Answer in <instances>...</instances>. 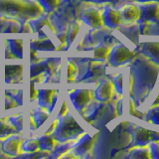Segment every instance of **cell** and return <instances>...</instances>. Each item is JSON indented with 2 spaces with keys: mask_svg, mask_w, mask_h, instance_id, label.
<instances>
[{
  "mask_svg": "<svg viewBox=\"0 0 159 159\" xmlns=\"http://www.w3.org/2000/svg\"><path fill=\"white\" fill-rule=\"evenodd\" d=\"M93 98V93L89 89H78L70 93V99L75 108L79 111H82Z\"/></svg>",
  "mask_w": 159,
  "mask_h": 159,
  "instance_id": "cell-4",
  "label": "cell"
},
{
  "mask_svg": "<svg viewBox=\"0 0 159 159\" xmlns=\"http://www.w3.org/2000/svg\"><path fill=\"white\" fill-rule=\"evenodd\" d=\"M15 129L13 125L9 122V120L0 119V138H4L10 134L15 133Z\"/></svg>",
  "mask_w": 159,
  "mask_h": 159,
  "instance_id": "cell-25",
  "label": "cell"
},
{
  "mask_svg": "<svg viewBox=\"0 0 159 159\" xmlns=\"http://www.w3.org/2000/svg\"><path fill=\"white\" fill-rule=\"evenodd\" d=\"M50 116V111H44V109H39L35 111L32 114L31 120L34 122V125L36 127H40L46 122L48 117Z\"/></svg>",
  "mask_w": 159,
  "mask_h": 159,
  "instance_id": "cell-18",
  "label": "cell"
},
{
  "mask_svg": "<svg viewBox=\"0 0 159 159\" xmlns=\"http://www.w3.org/2000/svg\"><path fill=\"white\" fill-rule=\"evenodd\" d=\"M10 97H11L15 102H17V104H21L23 103V91L22 89H19V91H15V93L12 94H10Z\"/></svg>",
  "mask_w": 159,
  "mask_h": 159,
  "instance_id": "cell-30",
  "label": "cell"
},
{
  "mask_svg": "<svg viewBox=\"0 0 159 159\" xmlns=\"http://www.w3.org/2000/svg\"><path fill=\"white\" fill-rule=\"evenodd\" d=\"M134 54L126 46L120 44L113 47L108 55V62L112 66H120V65L129 62L132 60Z\"/></svg>",
  "mask_w": 159,
  "mask_h": 159,
  "instance_id": "cell-3",
  "label": "cell"
},
{
  "mask_svg": "<svg viewBox=\"0 0 159 159\" xmlns=\"http://www.w3.org/2000/svg\"><path fill=\"white\" fill-rule=\"evenodd\" d=\"M121 20L125 24H134L140 17V9L133 4H128L123 6L120 11Z\"/></svg>",
  "mask_w": 159,
  "mask_h": 159,
  "instance_id": "cell-10",
  "label": "cell"
},
{
  "mask_svg": "<svg viewBox=\"0 0 159 159\" xmlns=\"http://www.w3.org/2000/svg\"><path fill=\"white\" fill-rule=\"evenodd\" d=\"M102 22L108 28H116L121 24V15L117 10L111 8V6H107L103 9Z\"/></svg>",
  "mask_w": 159,
  "mask_h": 159,
  "instance_id": "cell-8",
  "label": "cell"
},
{
  "mask_svg": "<svg viewBox=\"0 0 159 159\" xmlns=\"http://www.w3.org/2000/svg\"><path fill=\"white\" fill-rule=\"evenodd\" d=\"M50 61H43L40 63L32 64L31 69H30V77L31 79H35L37 77H42L43 75L49 73L48 71L51 70V65Z\"/></svg>",
  "mask_w": 159,
  "mask_h": 159,
  "instance_id": "cell-13",
  "label": "cell"
},
{
  "mask_svg": "<svg viewBox=\"0 0 159 159\" xmlns=\"http://www.w3.org/2000/svg\"><path fill=\"white\" fill-rule=\"evenodd\" d=\"M21 149L24 152L35 153L40 150V144L38 138H30L21 143Z\"/></svg>",
  "mask_w": 159,
  "mask_h": 159,
  "instance_id": "cell-20",
  "label": "cell"
},
{
  "mask_svg": "<svg viewBox=\"0 0 159 159\" xmlns=\"http://www.w3.org/2000/svg\"><path fill=\"white\" fill-rule=\"evenodd\" d=\"M93 142V137L89 136V134H84V135L78 141L76 145L74 146V150L76 153L84 154V153L88 152L89 149L92 148Z\"/></svg>",
  "mask_w": 159,
  "mask_h": 159,
  "instance_id": "cell-15",
  "label": "cell"
},
{
  "mask_svg": "<svg viewBox=\"0 0 159 159\" xmlns=\"http://www.w3.org/2000/svg\"><path fill=\"white\" fill-rule=\"evenodd\" d=\"M80 28H81V24L79 22H73L69 25L68 30L66 31V36H67V43L69 45H71L73 41L76 38L77 34L79 32Z\"/></svg>",
  "mask_w": 159,
  "mask_h": 159,
  "instance_id": "cell-23",
  "label": "cell"
},
{
  "mask_svg": "<svg viewBox=\"0 0 159 159\" xmlns=\"http://www.w3.org/2000/svg\"><path fill=\"white\" fill-rule=\"evenodd\" d=\"M83 132V128L80 126L74 116L67 112L65 116H60V118L57 119L56 127L52 134L57 141L65 142L76 138Z\"/></svg>",
  "mask_w": 159,
  "mask_h": 159,
  "instance_id": "cell-1",
  "label": "cell"
},
{
  "mask_svg": "<svg viewBox=\"0 0 159 159\" xmlns=\"http://www.w3.org/2000/svg\"><path fill=\"white\" fill-rule=\"evenodd\" d=\"M68 111H67V104L64 102V104H63V107H62V109H61V111H60V114H59V117L60 116H65Z\"/></svg>",
  "mask_w": 159,
  "mask_h": 159,
  "instance_id": "cell-33",
  "label": "cell"
},
{
  "mask_svg": "<svg viewBox=\"0 0 159 159\" xmlns=\"http://www.w3.org/2000/svg\"><path fill=\"white\" fill-rule=\"evenodd\" d=\"M152 119H153V122H155V123H158V124H159V111H157V112L154 113V116H153Z\"/></svg>",
  "mask_w": 159,
  "mask_h": 159,
  "instance_id": "cell-34",
  "label": "cell"
},
{
  "mask_svg": "<svg viewBox=\"0 0 159 159\" xmlns=\"http://www.w3.org/2000/svg\"><path fill=\"white\" fill-rule=\"evenodd\" d=\"M152 132L147 130L145 128L142 127H138L135 129V131L133 133V143L136 144V145H140L143 146L147 144L148 142H150L151 137H152Z\"/></svg>",
  "mask_w": 159,
  "mask_h": 159,
  "instance_id": "cell-11",
  "label": "cell"
},
{
  "mask_svg": "<svg viewBox=\"0 0 159 159\" xmlns=\"http://www.w3.org/2000/svg\"><path fill=\"white\" fill-rule=\"evenodd\" d=\"M54 48L55 46L51 42V40L47 38H39L33 44V49L40 50V51H51V50H54Z\"/></svg>",
  "mask_w": 159,
  "mask_h": 159,
  "instance_id": "cell-21",
  "label": "cell"
},
{
  "mask_svg": "<svg viewBox=\"0 0 159 159\" xmlns=\"http://www.w3.org/2000/svg\"><path fill=\"white\" fill-rule=\"evenodd\" d=\"M84 1L93 2V3H103V2H116L117 0H84Z\"/></svg>",
  "mask_w": 159,
  "mask_h": 159,
  "instance_id": "cell-32",
  "label": "cell"
},
{
  "mask_svg": "<svg viewBox=\"0 0 159 159\" xmlns=\"http://www.w3.org/2000/svg\"><path fill=\"white\" fill-rule=\"evenodd\" d=\"M114 88L116 89L118 93H122V75H118L114 79Z\"/></svg>",
  "mask_w": 159,
  "mask_h": 159,
  "instance_id": "cell-31",
  "label": "cell"
},
{
  "mask_svg": "<svg viewBox=\"0 0 159 159\" xmlns=\"http://www.w3.org/2000/svg\"><path fill=\"white\" fill-rule=\"evenodd\" d=\"M21 143L22 139L19 134H10V135L4 137V140L1 142V151L9 156H16L19 153Z\"/></svg>",
  "mask_w": 159,
  "mask_h": 159,
  "instance_id": "cell-5",
  "label": "cell"
},
{
  "mask_svg": "<svg viewBox=\"0 0 159 159\" xmlns=\"http://www.w3.org/2000/svg\"><path fill=\"white\" fill-rule=\"evenodd\" d=\"M7 50L15 58H23V40L21 38H11L7 40Z\"/></svg>",
  "mask_w": 159,
  "mask_h": 159,
  "instance_id": "cell-12",
  "label": "cell"
},
{
  "mask_svg": "<svg viewBox=\"0 0 159 159\" xmlns=\"http://www.w3.org/2000/svg\"><path fill=\"white\" fill-rule=\"evenodd\" d=\"M129 157L137 158V159H139V158H149V157H151L150 149H149V147H144V146L134 148L130 151Z\"/></svg>",
  "mask_w": 159,
  "mask_h": 159,
  "instance_id": "cell-24",
  "label": "cell"
},
{
  "mask_svg": "<svg viewBox=\"0 0 159 159\" xmlns=\"http://www.w3.org/2000/svg\"><path fill=\"white\" fill-rule=\"evenodd\" d=\"M142 52L146 56L157 61L159 63V43L158 42H148L141 45Z\"/></svg>",
  "mask_w": 159,
  "mask_h": 159,
  "instance_id": "cell-17",
  "label": "cell"
},
{
  "mask_svg": "<svg viewBox=\"0 0 159 159\" xmlns=\"http://www.w3.org/2000/svg\"><path fill=\"white\" fill-rule=\"evenodd\" d=\"M139 2H147V1H159V0H136Z\"/></svg>",
  "mask_w": 159,
  "mask_h": 159,
  "instance_id": "cell-36",
  "label": "cell"
},
{
  "mask_svg": "<svg viewBox=\"0 0 159 159\" xmlns=\"http://www.w3.org/2000/svg\"><path fill=\"white\" fill-rule=\"evenodd\" d=\"M111 48L107 45H99L93 49L94 53V59L98 60V61H104L107 58H108L109 52H111Z\"/></svg>",
  "mask_w": 159,
  "mask_h": 159,
  "instance_id": "cell-22",
  "label": "cell"
},
{
  "mask_svg": "<svg viewBox=\"0 0 159 159\" xmlns=\"http://www.w3.org/2000/svg\"><path fill=\"white\" fill-rule=\"evenodd\" d=\"M159 106V94H158V97H157V98L155 99V102H154V103H153V107H158Z\"/></svg>",
  "mask_w": 159,
  "mask_h": 159,
  "instance_id": "cell-35",
  "label": "cell"
},
{
  "mask_svg": "<svg viewBox=\"0 0 159 159\" xmlns=\"http://www.w3.org/2000/svg\"><path fill=\"white\" fill-rule=\"evenodd\" d=\"M38 102L44 108L52 111L57 102V92L55 89H42L38 91Z\"/></svg>",
  "mask_w": 159,
  "mask_h": 159,
  "instance_id": "cell-7",
  "label": "cell"
},
{
  "mask_svg": "<svg viewBox=\"0 0 159 159\" xmlns=\"http://www.w3.org/2000/svg\"><path fill=\"white\" fill-rule=\"evenodd\" d=\"M152 158H159V142H153L149 146Z\"/></svg>",
  "mask_w": 159,
  "mask_h": 159,
  "instance_id": "cell-29",
  "label": "cell"
},
{
  "mask_svg": "<svg viewBox=\"0 0 159 159\" xmlns=\"http://www.w3.org/2000/svg\"><path fill=\"white\" fill-rule=\"evenodd\" d=\"M8 120L17 131H22L23 130V114L22 113L14 114V116L9 117Z\"/></svg>",
  "mask_w": 159,
  "mask_h": 159,
  "instance_id": "cell-26",
  "label": "cell"
},
{
  "mask_svg": "<svg viewBox=\"0 0 159 159\" xmlns=\"http://www.w3.org/2000/svg\"><path fill=\"white\" fill-rule=\"evenodd\" d=\"M114 91V84L112 82L108 80H103L98 84L96 92H94V97L98 102H107L112 98Z\"/></svg>",
  "mask_w": 159,
  "mask_h": 159,
  "instance_id": "cell-9",
  "label": "cell"
},
{
  "mask_svg": "<svg viewBox=\"0 0 159 159\" xmlns=\"http://www.w3.org/2000/svg\"><path fill=\"white\" fill-rule=\"evenodd\" d=\"M39 144H40V150L43 151H51L55 148L57 144L56 138L53 136V134H44L38 138Z\"/></svg>",
  "mask_w": 159,
  "mask_h": 159,
  "instance_id": "cell-16",
  "label": "cell"
},
{
  "mask_svg": "<svg viewBox=\"0 0 159 159\" xmlns=\"http://www.w3.org/2000/svg\"><path fill=\"white\" fill-rule=\"evenodd\" d=\"M77 75L76 72V67L73 63H68V80L69 82H72L73 80L75 79Z\"/></svg>",
  "mask_w": 159,
  "mask_h": 159,
  "instance_id": "cell-28",
  "label": "cell"
},
{
  "mask_svg": "<svg viewBox=\"0 0 159 159\" xmlns=\"http://www.w3.org/2000/svg\"><path fill=\"white\" fill-rule=\"evenodd\" d=\"M81 20L84 23L89 25V27L94 28V29L102 27L103 24L102 15L101 11L93 7L83 10L81 13Z\"/></svg>",
  "mask_w": 159,
  "mask_h": 159,
  "instance_id": "cell-6",
  "label": "cell"
},
{
  "mask_svg": "<svg viewBox=\"0 0 159 159\" xmlns=\"http://www.w3.org/2000/svg\"><path fill=\"white\" fill-rule=\"evenodd\" d=\"M140 17L138 22H147L149 24L159 22V2L147 1L139 5Z\"/></svg>",
  "mask_w": 159,
  "mask_h": 159,
  "instance_id": "cell-2",
  "label": "cell"
},
{
  "mask_svg": "<svg viewBox=\"0 0 159 159\" xmlns=\"http://www.w3.org/2000/svg\"><path fill=\"white\" fill-rule=\"evenodd\" d=\"M37 1L41 5V7L47 12L53 11L58 5V0H37Z\"/></svg>",
  "mask_w": 159,
  "mask_h": 159,
  "instance_id": "cell-27",
  "label": "cell"
},
{
  "mask_svg": "<svg viewBox=\"0 0 159 159\" xmlns=\"http://www.w3.org/2000/svg\"><path fill=\"white\" fill-rule=\"evenodd\" d=\"M29 25L34 33H37L40 35V33L45 28V26L49 25V19L46 16H40L36 19L32 20Z\"/></svg>",
  "mask_w": 159,
  "mask_h": 159,
  "instance_id": "cell-19",
  "label": "cell"
},
{
  "mask_svg": "<svg viewBox=\"0 0 159 159\" xmlns=\"http://www.w3.org/2000/svg\"><path fill=\"white\" fill-rule=\"evenodd\" d=\"M22 76V65H6L5 67V79L9 83L17 80Z\"/></svg>",
  "mask_w": 159,
  "mask_h": 159,
  "instance_id": "cell-14",
  "label": "cell"
}]
</instances>
